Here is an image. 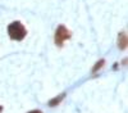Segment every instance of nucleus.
<instances>
[{"instance_id":"obj_5","label":"nucleus","mask_w":128,"mask_h":113,"mask_svg":"<svg viewBox=\"0 0 128 113\" xmlns=\"http://www.w3.org/2000/svg\"><path fill=\"white\" fill-rule=\"evenodd\" d=\"M104 64H105V60H104V59L99 60L98 63H96V64L94 66V68H92V72H94V73H96V72H98L100 68H102V66H104Z\"/></svg>"},{"instance_id":"obj_3","label":"nucleus","mask_w":128,"mask_h":113,"mask_svg":"<svg viewBox=\"0 0 128 113\" xmlns=\"http://www.w3.org/2000/svg\"><path fill=\"white\" fill-rule=\"evenodd\" d=\"M128 45V40H127V34L126 32H120L118 35V48L120 50H126Z\"/></svg>"},{"instance_id":"obj_2","label":"nucleus","mask_w":128,"mask_h":113,"mask_svg":"<svg viewBox=\"0 0 128 113\" xmlns=\"http://www.w3.org/2000/svg\"><path fill=\"white\" fill-rule=\"evenodd\" d=\"M70 32L69 30L66 27V26H59L55 31V36H54V40H55V44L56 46H63L64 41L66 40H69L70 39Z\"/></svg>"},{"instance_id":"obj_4","label":"nucleus","mask_w":128,"mask_h":113,"mask_svg":"<svg viewBox=\"0 0 128 113\" xmlns=\"http://www.w3.org/2000/svg\"><path fill=\"white\" fill-rule=\"evenodd\" d=\"M64 98H66V92H63V94H60V95H56L55 98H52V99L49 100V105H50V107H55V105L60 104L62 100H63Z\"/></svg>"},{"instance_id":"obj_7","label":"nucleus","mask_w":128,"mask_h":113,"mask_svg":"<svg viewBox=\"0 0 128 113\" xmlns=\"http://www.w3.org/2000/svg\"><path fill=\"white\" fill-rule=\"evenodd\" d=\"M2 110H3V107H2V105H0V112H2Z\"/></svg>"},{"instance_id":"obj_6","label":"nucleus","mask_w":128,"mask_h":113,"mask_svg":"<svg viewBox=\"0 0 128 113\" xmlns=\"http://www.w3.org/2000/svg\"><path fill=\"white\" fill-rule=\"evenodd\" d=\"M27 113H42L41 110H31V112H27Z\"/></svg>"},{"instance_id":"obj_1","label":"nucleus","mask_w":128,"mask_h":113,"mask_svg":"<svg viewBox=\"0 0 128 113\" xmlns=\"http://www.w3.org/2000/svg\"><path fill=\"white\" fill-rule=\"evenodd\" d=\"M8 35L12 40L22 41L27 35V30L24 28V26L19 21H14V22H12L8 26Z\"/></svg>"}]
</instances>
